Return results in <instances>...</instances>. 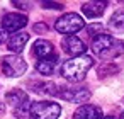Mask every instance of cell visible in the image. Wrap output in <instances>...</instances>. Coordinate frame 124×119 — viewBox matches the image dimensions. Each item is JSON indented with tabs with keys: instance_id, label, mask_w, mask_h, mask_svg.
I'll return each instance as SVG.
<instances>
[{
	"instance_id": "cell-1",
	"label": "cell",
	"mask_w": 124,
	"mask_h": 119,
	"mask_svg": "<svg viewBox=\"0 0 124 119\" xmlns=\"http://www.w3.org/2000/svg\"><path fill=\"white\" fill-rule=\"evenodd\" d=\"M92 49L102 60H112L124 53V43L112 38L110 34H99L92 43Z\"/></svg>"
},
{
	"instance_id": "cell-2",
	"label": "cell",
	"mask_w": 124,
	"mask_h": 119,
	"mask_svg": "<svg viewBox=\"0 0 124 119\" xmlns=\"http://www.w3.org/2000/svg\"><path fill=\"white\" fill-rule=\"evenodd\" d=\"M92 65H93V60L87 55H82V56L65 61L61 65V75L70 82H80L85 78V75L92 68Z\"/></svg>"
},
{
	"instance_id": "cell-3",
	"label": "cell",
	"mask_w": 124,
	"mask_h": 119,
	"mask_svg": "<svg viewBox=\"0 0 124 119\" xmlns=\"http://www.w3.org/2000/svg\"><path fill=\"white\" fill-rule=\"evenodd\" d=\"M61 114V107L56 102L39 100L29 105V116L32 119H58Z\"/></svg>"
},
{
	"instance_id": "cell-4",
	"label": "cell",
	"mask_w": 124,
	"mask_h": 119,
	"mask_svg": "<svg viewBox=\"0 0 124 119\" xmlns=\"http://www.w3.org/2000/svg\"><path fill=\"white\" fill-rule=\"evenodd\" d=\"M83 26H85V21H83L78 14L70 12V14L61 16V17L56 21L54 29H56L58 32H61V34H70V36H71V34H75L77 31L83 29Z\"/></svg>"
},
{
	"instance_id": "cell-5",
	"label": "cell",
	"mask_w": 124,
	"mask_h": 119,
	"mask_svg": "<svg viewBox=\"0 0 124 119\" xmlns=\"http://www.w3.org/2000/svg\"><path fill=\"white\" fill-rule=\"evenodd\" d=\"M0 68H2L4 75H7L10 78H17V77L24 75L27 65H26V61L21 56L9 55V56H4L2 60H0Z\"/></svg>"
},
{
	"instance_id": "cell-6",
	"label": "cell",
	"mask_w": 124,
	"mask_h": 119,
	"mask_svg": "<svg viewBox=\"0 0 124 119\" xmlns=\"http://www.w3.org/2000/svg\"><path fill=\"white\" fill-rule=\"evenodd\" d=\"M60 90L54 92V95L70 100V102H87L90 99V92L87 88H68V87H58Z\"/></svg>"
},
{
	"instance_id": "cell-7",
	"label": "cell",
	"mask_w": 124,
	"mask_h": 119,
	"mask_svg": "<svg viewBox=\"0 0 124 119\" xmlns=\"http://www.w3.org/2000/svg\"><path fill=\"white\" fill-rule=\"evenodd\" d=\"M27 24V17L26 16H22V14H7V16H4V19H2V26L4 27V31L5 32H17L19 29H22L24 26Z\"/></svg>"
},
{
	"instance_id": "cell-8",
	"label": "cell",
	"mask_w": 124,
	"mask_h": 119,
	"mask_svg": "<svg viewBox=\"0 0 124 119\" xmlns=\"http://www.w3.org/2000/svg\"><path fill=\"white\" fill-rule=\"evenodd\" d=\"M63 49H65V53H68L70 56L77 58V56H82L87 48H85V43H83L80 38H77V36H66V38L63 39Z\"/></svg>"
},
{
	"instance_id": "cell-9",
	"label": "cell",
	"mask_w": 124,
	"mask_h": 119,
	"mask_svg": "<svg viewBox=\"0 0 124 119\" xmlns=\"http://www.w3.org/2000/svg\"><path fill=\"white\" fill-rule=\"evenodd\" d=\"M73 119H102V111L97 105L85 104V105H82L75 111Z\"/></svg>"
},
{
	"instance_id": "cell-10",
	"label": "cell",
	"mask_w": 124,
	"mask_h": 119,
	"mask_svg": "<svg viewBox=\"0 0 124 119\" xmlns=\"http://www.w3.org/2000/svg\"><path fill=\"white\" fill-rule=\"evenodd\" d=\"M105 2H85L82 5V12L83 16H87L88 19H93V17H100L105 10Z\"/></svg>"
},
{
	"instance_id": "cell-11",
	"label": "cell",
	"mask_w": 124,
	"mask_h": 119,
	"mask_svg": "<svg viewBox=\"0 0 124 119\" xmlns=\"http://www.w3.org/2000/svg\"><path fill=\"white\" fill-rule=\"evenodd\" d=\"M27 41H29V34H27V32H16V34H12V36L9 38L7 46H9V49L14 51V53H21V51L24 49V46H26Z\"/></svg>"
},
{
	"instance_id": "cell-12",
	"label": "cell",
	"mask_w": 124,
	"mask_h": 119,
	"mask_svg": "<svg viewBox=\"0 0 124 119\" xmlns=\"http://www.w3.org/2000/svg\"><path fill=\"white\" fill-rule=\"evenodd\" d=\"M56 63H58V55L53 53L51 56L39 60V61L36 63V70H38L39 73H43V75H51L53 70H54V66H56Z\"/></svg>"
},
{
	"instance_id": "cell-13",
	"label": "cell",
	"mask_w": 124,
	"mask_h": 119,
	"mask_svg": "<svg viewBox=\"0 0 124 119\" xmlns=\"http://www.w3.org/2000/svg\"><path fill=\"white\" fill-rule=\"evenodd\" d=\"M32 53H34L39 60L48 58V56L53 55V44H51L49 41H46V39H38V41L34 43V46H32Z\"/></svg>"
},
{
	"instance_id": "cell-14",
	"label": "cell",
	"mask_w": 124,
	"mask_h": 119,
	"mask_svg": "<svg viewBox=\"0 0 124 119\" xmlns=\"http://www.w3.org/2000/svg\"><path fill=\"white\" fill-rule=\"evenodd\" d=\"M109 27L112 31H117V32L124 31V9H119L112 14V17L109 21Z\"/></svg>"
},
{
	"instance_id": "cell-15",
	"label": "cell",
	"mask_w": 124,
	"mask_h": 119,
	"mask_svg": "<svg viewBox=\"0 0 124 119\" xmlns=\"http://www.w3.org/2000/svg\"><path fill=\"white\" fill-rule=\"evenodd\" d=\"M44 9H63V4H56V2H43Z\"/></svg>"
},
{
	"instance_id": "cell-16",
	"label": "cell",
	"mask_w": 124,
	"mask_h": 119,
	"mask_svg": "<svg viewBox=\"0 0 124 119\" xmlns=\"http://www.w3.org/2000/svg\"><path fill=\"white\" fill-rule=\"evenodd\" d=\"M5 39H7V32L4 31V27H2V26H0V44L5 43Z\"/></svg>"
},
{
	"instance_id": "cell-17",
	"label": "cell",
	"mask_w": 124,
	"mask_h": 119,
	"mask_svg": "<svg viewBox=\"0 0 124 119\" xmlns=\"http://www.w3.org/2000/svg\"><path fill=\"white\" fill-rule=\"evenodd\" d=\"M14 5H19L21 9H31V4H26V2H14Z\"/></svg>"
},
{
	"instance_id": "cell-18",
	"label": "cell",
	"mask_w": 124,
	"mask_h": 119,
	"mask_svg": "<svg viewBox=\"0 0 124 119\" xmlns=\"http://www.w3.org/2000/svg\"><path fill=\"white\" fill-rule=\"evenodd\" d=\"M102 119H114V117H110V116H105V117H102Z\"/></svg>"
},
{
	"instance_id": "cell-19",
	"label": "cell",
	"mask_w": 124,
	"mask_h": 119,
	"mask_svg": "<svg viewBox=\"0 0 124 119\" xmlns=\"http://www.w3.org/2000/svg\"><path fill=\"white\" fill-rule=\"evenodd\" d=\"M119 119H124V112H122V114H121V117H119Z\"/></svg>"
}]
</instances>
